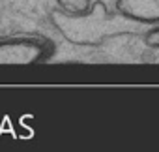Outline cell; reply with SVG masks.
Here are the masks:
<instances>
[{
	"label": "cell",
	"mask_w": 159,
	"mask_h": 152,
	"mask_svg": "<svg viewBox=\"0 0 159 152\" xmlns=\"http://www.w3.org/2000/svg\"><path fill=\"white\" fill-rule=\"evenodd\" d=\"M51 21L66 41L81 47H99L114 36L129 32L118 23V12H111L105 2H92V8L83 15H67L54 10Z\"/></svg>",
	"instance_id": "cell-1"
},
{
	"label": "cell",
	"mask_w": 159,
	"mask_h": 152,
	"mask_svg": "<svg viewBox=\"0 0 159 152\" xmlns=\"http://www.w3.org/2000/svg\"><path fill=\"white\" fill-rule=\"evenodd\" d=\"M54 55V43L38 34H19L0 38V66L43 64Z\"/></svg>",
	"instance_id": "cell-2"
},
{
	"label": "cell",
	"mask_w": 159,
	"mask_h": 152,
	"mask_svg": "<svg viewBox=\"0 0 159 152\" xmlns=\"http://www.w3.org/2000/svg\"><path fill=\"white\" fill-rule=\"evenodd\" d=\"M116 12L137 25L159 23V0H116Z\"/></svg>",
	"instance_id": "cell-3"
},
{
	"label": "cell",
	"mask_w": 159,
	"mask_h": 152,
	"mask_svg": "<svg viewBox=\"0 0 159 152\" xmlns=\"http://www.w3.org/2000/svg\"><path fill=\"white\" fill-rule=\"evenodd\" d=\"M92 8V0H56V10L67 15H83Z\"/></svg>",
	"instance_id": "cell-4"
},
{
	"label": "cell",
	"mask_w": 159,
	"mask_h": 152,
	"mask_svg": "<svg viewBox=\"0 0 159 152\" xmlns=\"http://www.w3.org/2000/svg\"><path fill=\"white\" fill-rule=\"evenodd\" d=\"M142 43L148 49H159V25H150V28L142 34Z\"/></svg>",
	"instance_id": "cell-5"
},
{
	"label": "cell",
	"mask_w": 159,
	"mask_h": 152,
	"mask_svg": "<svg viewBox=\"0 0 159 152\" xmlns=\"http://www.w3.org/2000/svg\"><path fill=\"white\" fill-rule=\"evenodd\" d=\"M153 25H159V23H153Z\"/></svg>",
	"instance_id": "cell-6"
}]
</instances>
